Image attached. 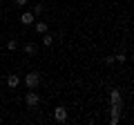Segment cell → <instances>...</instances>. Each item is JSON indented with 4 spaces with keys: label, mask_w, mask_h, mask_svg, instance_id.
<instances>
[{
    "label": "cell",
    "mask_w": 134,
    "mask_h": 125,
    "mask_svg": "<svg viewBox=\"0 0 134 125\" xmlns=\"http://www.w3.org/2000/svg\"><path fill=\"white\" fill-rule=\"evenodd\" d=\"M25 85H27L29 89H36V87L40 85V74L38 72H29L27 76H25Z\"/></svg>",
    "instance_id": "1"
},
{
    "label": "cell",
    "mask_w": 134,
    "mask_h": 125,
    "mask_svg": "<svg viewBox=\"0 0 134 125\" xmlns=\"http://www.w3.org/2000/svg\"><path fill=\"white\" fill-rule=\"evenodd\" d=\"M25 103H27L29 107H38V103H40V96L36 94V89H29V92H27V96H25Z\"/></svg>",
    "instance_id": "2"
},
{
    "label": "cell",
    "mask_w": 134,
    "mask_h": 125,
    "mask_svg": "<svg viewBox=\"0 0 134 125\" xmlns=\"http://www.w3.org/2000/svg\"><path fill=\"white\" fill-rule=\"evenodd\" d=\"M20 22H23V25H31V22H34V14H29V11H25V14L20 16Z\"/></svg>",
    "instance_id": "6"
},
{
    "label": "cell",
    "mask_w": 134,
    "mask_h": 125,
    "mask_svg": "<svg viewBox=\"0 0 134 125\" xmlns=\"http://www.w3.org/2000/svg\"><path fill=\"white\" fill-rule=\"evenodd\" d=\"M36 52H38V47H36L34 43H27V45H25V54H31V56H34Z\"/></svg>",
    "instance_id": "7"
},
{
    "label": "cell",
    "mask_w": 134,
    "mask_h": 125,
    "mask_svg": "<svg viewBox=\"0 0 134 125\" xmlns=\"http://www.w3.org/2000/svg\"><path fill=\"white\" fill-rule=\"evenodd\" d=\"M36 31L38 34H45L47 31V22H36Z\"/></svg>",
    "instance_id": "8"
},
{
    "label": "cell",
    "mask_w": 134,
    "mask_h": 125,
    "mask_svg": "<svg viewBox=\"0 0 134 125\" xmlns=\"http://www.w3.org/2000/svg\"><path fill=\"white\" fill-rule=\"evenodd\" d=\"M34 14H36V16L43 14V5H36V7H34Z\"/></svg>",
    "instance_id": "13"
},
{
    "label": "cell",
    "mask_w": 134,
    "mask_h": 125,
    "mask_svg": "<svg viewBox=\"0 0 134 125\" xmlns=\"http://www.w3.org/2000/svg\"><path fill=\"white\" fill-rule=\"evenodd\" d=\"M16 47H18L16 40H9V43H7V49H11V52H16Z\"/></svg>",
    "instance_id": "10"
},
{
    "label": "cell",
    "mask_w": 134,
    "mask_h": 125,
    "mask_svg": "<svg viewBox=\"0 0 134 125\" xmlns=\"http://www.w3.org/2000/svg\"><path fill=\"white\" fill-rule=\"evenodd\" d=\"M114 60H119V62H123V60H125V54H123V52H121V54H116V56H114Z\"/></svg>",
    "instance_id": "12"
},
{
    "label": "cell",
    "mask_w": 134,
    "mask_h": 125,
    "mask_svg": "<svg viewBox=\"0 0 134 125\" xmlns=\"http://www.w3.org/2000/svg\"><path fill=\"white\" fill-rule=\"evenodd\" d=\"M7 85H9L11 89H16V87L20 85V78L16 76V74H9V76H7Z\"/></svg>",
    "instance_id": "4"
},
{
    "label": "cell",
    "mask_w": 134,
    "mask_h": 125,
    "mask_svg": "<svg viewBox=\"0 0 134 125\" xmlns=\"http://www.w3.org/2000/svg\"><path fill=\"white\" fill-rule=\"evenodd\" d=\"M54 118H56L58 123H65L67 121V110L65 107H56V110H54Z\"/></svg>",
    "instance_id": "3"
},
{
    "label": "cell",
    "mask_w": 134,
    "mask_h": 125,
    "mask_svg": "<svg viewBox=\"0 0 134 125\" xmlns=\"http://www.w3.org/2000/svg\"><path fill=\"white\" fill-rule=\"evenodd\" d=\"M110 98H112V105H119V107H121V92H119V89H112Z\"/></svg>",
    "instance_id": "5"
},
{
    "label": "cell",
    "mask_w": 134,
    "mask_h": 125,
    "mask_svg": "<svg viewBox=\"0 0 134 125\" xmlns=\"http://www.w3.org/2000/svg\"><path fill=\"white\" fill-rule=\"evenodd\" d=\"M43 43H45V45H47V47H49V45L54 43V36H52V34H47V31H45V36H43Z\"/></svg>",
    "instance_id": "9"
},
{
    "label": "cell",
    "mask_w": 134,
    "mask_h": 125,
    "mask_svg": "<svg viewBox=\"0 0 134 125\" xmlns=\"http://www.w3.org/2000/svg\"><path fill=\"white\" fill-rule=\"evenodd\" d=\"M27 2H29V0H14V5H16V7H25Z\"/></svg>",
    "instance_id": "11"
}]
</instances>
